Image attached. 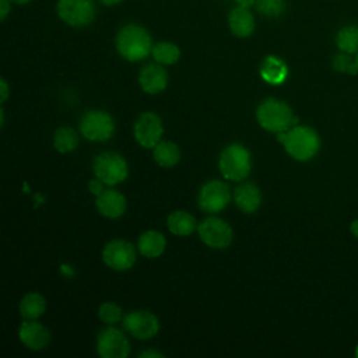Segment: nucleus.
Wrapping results in <instances>:
<instances>
[{
  "mask_svg": "<svg viewBox=\"0 0 358 358\" xmlns=\"http://www.w3.org/2000/svg\"><path fill=\"white\" fill-rule=\"evenodd\" d=\"M277 140L281 141L285 151L298 161L310 159L320 145L316 131L306 126H295L288 131L277 133Z\"/></svg>",
  "mask_w": 358,
  "mask_h": 358,
  "instance_id": "nucleus-1",
  "label": "nucleus"
},
{
  "mask_svg": "<svg viewBox=\"0 0 358 358\" xmlns=\"http://www.w3.org/2000/svg\"><path fill=\"white\" fill-rule=\"evenodd\" d=\"M116 49L123 59L138 62L151 53V36L143 27L129 24L117 32Z\"/></svg>",
  "mask_w": 358,
  "mask_h": 358,
  "instance_id": "nucleus-2",
  "label": "nucleus"
},
{
  "mask_svg": "<svg viewBox=\"0 0 358 358\" xmlns=\"http://www.w3.org/2000/svg\"><path fill=\"white\" fill-rule=\"evenodd\" d=\"M256 117L263 129L273 133L285 131L291 124L298 122L291 108L285 102L274 98L266 99L259 105Z\"/></svg>",
  "mask_w": 358,
  "mask_h": 358,
  "instance_id": "nucleus-3",
  "label": "nucleus"
},
{
  "mask_svg": "<svg viewBox=\"0 0 358 358\" xmlns=\"http://www.w3.org/2000/svg\"><path fill=\"white\" fill-rule=\"evenodd\" d=\"M252 168L250 154L241 144L228 145L220 155V171L228 180L245 179Z\"/></svg>",
  "mask_w": 358,
  "mask_h": 358,
  "instance_id": "nucleus-4",
  "label": "nucleus"
},
{
  "mask_svg": "<svg viewBox=\"0 0 358 358\" xmlns=\"http://www.w3.org/2000/svg\"><path fill=\"white\" fill-rule=\"evenodd\" d=\"M94 173L105 185L113 186L127 176V164L116 152H102L94 161Z\"/></svg>",
  "mask_w": 358,
  "mask_h": 358,
  "instance_id": "nucleus-5",
  "label": "nucleus"
},
{
  "mask_svg": "<svg viewBox=\"0 0 358 358\" xmlns=\"http://www.w3.org/2000/svg\"><path fill=\"white\" fill-rule=\"evenodd\" d=\"M80 131L90 141H105L112 137L115 123L108 112L90 110L81 119Z\"/></svg>",
  "mask_w": 358,
  "mask_h": 358,
  "instance_id": "nucleus-6",
  "label": "nucleus"
},
{
  "mask_svg": "<svg viewBox=\"0 0 358 358\" xmlns=\"http://www.w3.org/2000/svg\"><path fill=\"white\" fill-rule=\"evenodd\" d=\"M94 0H59L57 14L62 21L71 27H84L95 18Z\"/></svg>",
  "mask_w": 358,
  "mask_h": 358,
  "instance_id": "nucleus-7",
  "label": "nucleus"
},
{
  "mask_svg": "<svg viewBox=\"0 0 358 358\" xmlns=\"http://www.w3.org/2000/svg\"><path fill=\"white\" fill-rule=\"evenodd\" d=\"M199 236L213 249H225L232 241V229L225 221L210 217L199 225Z\"/></svg>",
  "mask_w": 358,
  "mask_h": 358,
  "instance_id": "nucleus-8",
  "label": "nucleus"
},
{
  "mask_svg": "<svg viewBox=\"0 0 358 358\" xmlns=\"http://www.w3.org/2000/svg\"><path fill=\"white\" fill-rule=\"evenodd\" d=\"M102 259L108 267L123 271L129 270L134 264L136 250L130 242L123 239H115L105 246L102 252Z\"/></svg>",
  "mask_w": 358,
  "mask_h": 358,
  "instance_id": "nucleus-9",
  "label": "nucleus"
},
{
  "mask_svg": "<svg viewBox=\"0 0 358 358\" xmlns=\"http://www.w3.org/2000/svg\"><path fill=\"white\" fill-rule=\"evenodd\" d=\"M96 350L102 358H126L130 354V344L120 330L106 327L98 336Z\"/></svg>",
  "mask_w": 358,
  "mask_h": 358,
  "instance_id": "nucleus-10",
  "label": "nucleus"
},
{
  "mask_svg": "<svg viewBox=\"0 0 358 358\" xmlns=\"http://www.w3.org/2000/svg\"><path fill=\"white\" fill-rule=\"evenodd\" d=\"M229 187L221 180L207 182L199 194V207L206 213H218L229 203Z\"/></svg>",
  "mask_w": 358,
  "mask_h": 358,
  "instance_id": "nucleus-11",
  "label": "nucleus"
},
{
  "mask_svg": "<svg viewBox=\"0 0 358 358\" xmlns=\"http://www.w3.org/2000/svg\"><path fill=\"white\" fill-rule=\"evenodd\" d=\"M123 327L133 337L147 340L155 336L159 330V322L157 316L147 310H136L126 315L123 319Z\"/></svg>",
  "mask_w": 358,
  "mask_h": 358,
  "instance_id": "nucleus-12",
  "label": "nucleus"
},
{
  "mask_svg": "<svg viewBox=\"0 0 358 358\" xmlns=\"http://www.w3.org/2000/svg\"><path fill=\"white\" fill-rule=\"evenodd\" d=\"M161 119L152 112L141 113L134 123V137L137 143L144 148H154L161 141Z\"/></svg>",
  "mask_w": 358,
  "mask_h": 358,
  "instance_id": "nucleus-13",
  "label": "nucleus"
},
{
  "mask_svg": "<svg viewBox=\"0 0 358 358\" xmlns=\"http://www.w3.org/2000/svg\"><path fill=\"white\" fill-rule=\"evenodd\" d=\"M140 85L147 94L162 92L168 84V74L159 63H150L141 69L138 76Z\"/></svg>",
  "mask_w": 358,
  "mask_h": 358,
  "instance_id": "nucleus-14",
  "label": "nucleus"
},
{
  "mask_svg": "<svg viewBox=\"0 0 358 358\" xmlns=\"http://www.w3.org/2000/svg\"><path fill=\"white\" fill-rule=\"evenodd\" d=\"M21 343L31 350H42L49 344V330L36 322H24L18 331Z\"/></svg>",
  "mask_w": 358,
  "mask_h": 358,
  "instance_id": "nucleus-15",
  "label": "nucleus"
},
{
  "mask_svg": "<svg viewBox=\"0 0 358 358\" xmlns=\"http://www.w3.org/2000/svg\"><path fill=\"white\" fill-rule=\"evenodd\" d=\"M96 208L103 217L119 218L126 211V199L117 190L105 189L96 196Z\"/></svg>",
  "mask_w": 358,
  "mask_h": 358,
  "instance_id": "nucleus-16",
  "label": "nucleus"
},
{
  "mask_svg": "<svg viewBox=\"0 0 358 358\" xmlns=\"http://www.w3.org/2000/svg\"><path fill=\"white\" fill-rule=\"evenodd\" d=\"M234 200L241 211L250 214L259 208L262 203V194L256 185L242 183L235 189Z\"/></svg>",
  "mask_w": 358,
  "mask_h": 358,
  "instance_id": "nucleus-17",
  "label": "nucleus"
},
{
  "mask_svg": "<svg viewBox=\"0 0 358 358\" xmlns=\"http://www.w3.org/2000/svg\"><path fill=\"white\" fill-rule=\"evenodd\" d=\"M228 24L231 32L238 38H246L255 29V18L252 13L248 8L239 6L229 13Z\"/></svg>",
  "mask_w": 358,
  "mask_h": 358,
  "instance_id": "nucleus-18",
  "label": "nucleus"
},
{
  "mask_svg": "<svg viewBox=\"0 0 358 358\" xmlns=\"http://www.w3.org/2000/svg\"><path fill=\"white\" fill-rule=\"evenodd\" d=\"M287 76H288V67L281 59L275 56H267L263 60L260 66V77L266 83L271 85H278L285 81Z\"/></svg>",
  "mask_w": 358,
  "mask_h": 358,
  "instance_id": "nucleus-19",
  "label": "nucleus"
},
{
  "mask_svg": "<svg viewBox=\"0 0 358 358\" xmlns=\"http://www.w3.org/2000/svg\"><path fill=\"white\" fill-rule=\"evenodd\" d=\"M165 238L161 232L147 231L138 238V249L145 257H158L165 250Z\"/></svg>",
  "mask_w": 358,
  "mask_h": 358,
  "instance_id": "nucleus-20",
  "label": "nucleus"
},
{
  "mask_svg": "<svg viewBox=\"0 0 358 358\" xmlns=\"http://www.w3.org/2000/svg\"><path fill=\"white\" fill-rule=\"evenodd\" d=\"M168 229L176 236H187L196 229V220L186 211H173L166 220Z\"/></svg>",
  "mask_w": 358,
  "mask_h": 358,
  "instance_id": "nucleus-21",
  "label": "nucleus"
},
{
  "mask_svg": "<svg viewBox=\"0 0 358 358\" xmlns=\"http://www.w3.org/2000/svg\"><path fill=\"white\" fill-rule=\"evenodd\" d=\"M154 159L158 165L164 168H171L176 165L180 159L179 147L172 141H159L154 147Z\"/></svg>",
  "mask_w": 358,
  "mask_h": 358,
  "instance_id": "nucleus-22",
  "label": "nucleus"
},
{
  "mask_svg": "<svg viewBox=\"0 0 358 358\" xmlns=\"http://www.w3.org/2000/svg\"><path fill=\"white\" fill-rule=\"evenodd\" d=\"M46 309L45 298L36 292L27 294L20 303V313L28 320H35L42 316Z\"/></svg>",
  "mask_w": 358,
  "mask_h": 358,
  "instance_id": "nucleus-23",
  "label": "nucleus"
},
{
  "mask_svg": "<svg viewBox=\"0 0 358 358\" xmlns=\"http://www.w3.org/2000/svg\"><path fill=\"white\" fill-rule=\"evenodd\" d=\"M151 55L154 60L159 64H173L180 57V50L175 43L171 42H158L152 46Z\"/></svg>",
  "mask_w": 358,
  "mask_h": 358,
  "instance_id": "nucleus-24",
  "label": "nucleus"
},
{
  "mask_svg": "<svg viewBox=\"0 0 358 358\" xmlns=\"http://www.w3.org/2000/svg\"><path fill=\"white\" fill-rule=\"evenodd\" d=\"M337 48L344 53H357L358 52V27L348 25L338 31L336 36Z\"/></svg>",
  "mask_w": 358,
  "mask_h": 358,
  "instance_id": "nucleus-25",
  "label": "nucleus"
},
{
  "mask_svg": "<svg viewBox=\"0 0 358 358\" xmlns=\"http://www.w3.org/2000/svg\"><path fill=\"white\" fill-rule=\"evenodd\" d=\"M53 145L59 152H70L78 145V136L70 127H60L53 136Z\"/></svg>",
  "mask_w": 358,
  "mask_h": 358,
  "instance_id": "nucleus-26",
  "label": "nucleus"
},
{
  "mask_svg": "<svg viewBox=\"0 0 358 358\" xmlns=\"http://www.w3.org/2000/svg\"><path fill=\"white\" fill-rule=\"evenodd\" d=\"M255 7L260 14L267 17H277L284 13L285 1L284 0H256Z\"/></svg>",
  "mask_w": 358,
  "mask_h": 358,
  "instance_id": "nucleus-27",
  "label": "nucleus"
},
{
  "mask_svg": "<svg viewBox=\"0 0 358 358\" xmlns=\"http://www.w3.org/2000/svg\"><path fill=\"white\" fill-rule=\"evenodd\" d=\"M98 315H99V319L108 324H113V323H117L122 320V309L119 305L113 303V302H105L99 306V310H98Z\"/></svg>",
  "mask_w": 358,
  "mask_h": 358,
  "instance_id": "nucleus-28",
  "label": "nucleus"
},
{
  "mask_svg": "<svg viewBox=\"0 0 358 358\" xmlns=\"http://www.w3.org/2000/svg\"><path fill=\"white\" fill-rule=\"evenodd\" d=\"M333 67H334V70L341 71V73H348V74H357L358 73L355 59H352L350 56V53H344V52L334 56Z\"/></svg>",
  "mask_w": 358,
  "mask_h": 358,
  "instance_id": "nucleus-29",
  "label": "nucleus"
},
{
  "mask_svg": "<svg viewBox=\"0 0 358 358\" xmlns=\"http://www.w3.org/2000/svg\"><path fill=\"white\" fill-rule=\"evenodd\" d=\"M88 189L91 190V193H94L95 196H99L105 189H103V182L101 179H92L90 183H88Z\"/></svg>",
  "mask_w": 358,
  "mask_h": 358,
  "instance_id": "nucleus-30",
  "label": "nucleus"
},
{
  "mask_svg": "<svg viewBox=\"0 0 358 358\" xmlns=\"http://www.w3.org/2000/svg\"><path fill=\"white\" fill-rule=\"evenodd\" d=\"M11 10V6H10V0H0V20L4 21L8 11Z\"/></svg>",
  "mask_w": 358,
  "mask_h": 358,
  "instance_id": "nucleus-31",
  "label": "nucleus"
},
{
  "mask_svg": "<svg viewBox=\"0 0 358 358\" xmlns=\"http://www.w3.org/2000/svg\"><path fill=\"white\" fill-rule=\"evenodd\" d=\"M0 85H1V102H4L8 96V87H7V83L4 78L0 80Z\"/></svg>",
  "mask_w": 358,
  "mask_h": 358,
  "instance_id": "nucleus-32",
  "label": "nucleus"
},
{
  "mask_svg": "<svg viewBox=\"0 0 358 358\" xmlns=\"http://www.w3.org/2000/svg\"><path fill=\"white\" fill-rule=\"evenodd\" d=\"M140 357H141V358H148V357H154V358L159 357V358H162L164 355L159 354V352H157V351H144V352L140 354Z\"/></svg>",
  "mask_w": 358,
  "mask_h": 358,
  "instance_id": "nucleus-33",
  "label": "nucleus"
},
{
  "mask_svg": "<svg viewBox=\"0 0 358 358\" xmlns=\"http://www.w3.org/2000/svg\"><path fill=\"white\" fill-rule=\"evenodd\" d=\"M235 1L238 3L239 7H245V8H249L256 3V0H235Z\"/></svg>",
  "mask_w": 358,
  "mask_h": 358,
  "instance_id": "nucleus-34",
  "label": "nucleus"
},
{
  "mask_svg": "<svg viewBox=\"0 0 358 358\" xmlns=\"http://www.w3.org/2000/svg\"><path fill=\"white\" fill-rule=\"evenodd\" d=\"M350 229H351V232L358 238V220H355V221H352V222H351Z\"/></svg>",
  "mask_w": 358,
  "mask_h": 358,
  "instance_id": "nucleus-35",
  "label": "nucleus"
},
{
  "mask_svg": "<svg viewBox=\"0 0 358 358\" xmlns=\"http://www.w3.org/2000/svg\"><path fill=\"white\" fill-rule=\"evenodd\" d=\"M102 4H105V6H115V4H119L120 1H123V0H99Z\"/></svg>",
  "mask_w": 358,
  "mask_h": 358,
  "instance_id": "nucleus-36",
  "label": "nucleus"
},
{
  "mask_svg": "<svg viewBox=\"0 0 358 358\" xmlns=\"http://www.w3.org/2000/svg\"><path fill=\"white\" fill-rule=\"evenodd\" d=\"M11 3H15V4H25V3H28V1H31V0H10Z\"/></svg>",
  "mask_w": 358,
  "mask_h": 358,
  "instance_id": "nucleus-37",
  "label": "nucleus"
},
{
  "mask_svg": "<svg viewBox=\"0 0 358 358\" xmlns=\"http://www.w3.org/2000/svg\"><path fill=\"white\" fill-rule=\"evenodd\" d=\"M355 63H357V67H358V52H357V56H355Z\"/></svg>",
  "mask_w": 358,
  "mask_h": 358,
  "instance_id": "nucleus-38",
  "label": "nucleus"
},
{
  "mask_svg": "<svg viewBox=\"0 0 358 358\" xmlns=\"http://www.w3.org/2000/svg\"><path fill=\"white\" fill-rule=\"evenodd\" d=\"M357 357H358V347H357Z\"/></svg>",
  "mask_w": 358,
  "mask_h": 358,
  "instance_id": "nucleus-39",
  "label": "nucleus"
}]
</instances>
